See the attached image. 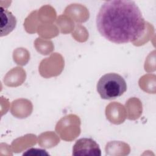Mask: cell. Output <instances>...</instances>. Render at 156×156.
I'll return each mask as SVG.
<instances>
[{
  "label": "cell",
  "mask_w": 156,
  "mask_h": 156,
  "mask_svg": "<svg viewBox=\"0 0 156 156\" xmlns=\"http://www.w3.org/2000/svg\"><path fill=\"white\" fill-rule=\"evenodd\" d=\"M74 156H101L99 144L92 138H82L77 140L73 147Z\"/></svg>",
  "instance_id": "obj_3"
},
{
  "label": "cell",
  "mask_w": 156,
  "mask_h": 156,
  "mask_svg": "<svg viewBox=\"0 0 156 156\" xmlns=\"http://www.w3.org/2000/svg\"><path fill=\"white\" fill-rule=\"evenodd\" d=\"M96 27L105 39L122 44L138 39L144 32L146 22L134 1L112 0L102 4L96 17Z\"/></svg>",
  "instance_id": "obj_1"
},
{
  "label": "cell",
  "mask_w": 156,
  "mask_h": 156,
  "mask_svg": "<svg viewBox=\"0 0 156 156\" xmlns=\"http://www.w3.org/2000/svg\"><path fill=\"white\" fill-rule=\"evenodd\" d=\"M23 155L44 156V155H49V154L44 149H37V148H30L29 149H27L25 152H24Z\"/></svg>",
  "instance_id": "obj_5"
},
{
  "label": "cell",
  "mask_w": 156,
  "mask_h": 156,
  "mask_svg": "<svg viewBox=\"0 0 156 156\" xmlns=\"http://www.w3.org/2000/svg\"><path fill=\"white\" fill-rule=\"evenodd\" d=\"M0 13V29L1 37L9 34L15 28L16 19L12 12L1 7Z\"/></svg>",
  "instance_id": "obj_4"
},
{
  "label": "cell",
  "mask_w": 156,
  "mask_h": 156,
  "mask_svg": "<svg viewBox=\"0 0 156 156\" xmlns=\"http://www.w3.org/2000/svg\"><path fill=\"white\" fill-rule=\"evenodd\" d=\"M98 93L104 99L111 100L122 96L127 90V83L124 79L115 73L103 75L96 85Z\"/></svg>",
  "instance_id": "obj_2"
}]
</instances>
